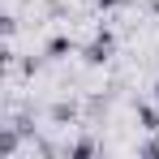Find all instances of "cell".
I'll return each instance as SVG.
<instances>
[{
  "instance_id": "obj_1",
  "label": "cell",
  "mask_w": 159,
  "mask_h": 159,
  "mask_svg": "<svg viewBox=\"0 0 159 159\" xmlns=\"http://www.w3.org/2000/svg\"><path fill=\"white\" fill-rule=\"evenodd\" d=\"M99 4H116V0H99Z\"/></svg>"
}]
</instances>
